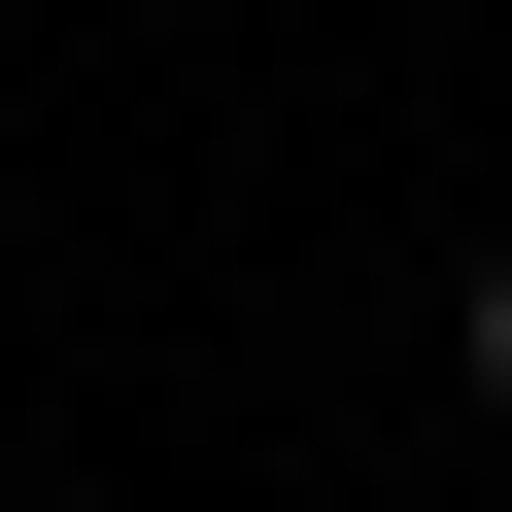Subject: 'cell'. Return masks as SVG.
I'll use <instances>...</instances> for the list:
<instances>
[{"instance_id": "6da1fadb", "label": "cell", "mask_w": 512, "mask_h": 512, "mask_svg": "<svg viewBox=\"0 0 512 512\" xmlns=\"http://www.w3.org/2000/svg\"><path fill=\"white\" fill-rule=\"evenodd\" d=\"M444 376H478V410H512V239H478V274H444Z\"/></svg>"}]
</instances>
